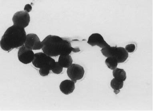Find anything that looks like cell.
<instances>
[{
    "label": "cell",
    "instance_id": "6da1fadb",
    "mask_svg": "<svg viewBox=\"0 0 153 111\" xmlns=\"http://www.w3.org/2000/svg\"><path fill=\"white\" fill-rule=\"evenodd\" d=\"M27 35L24 28L13 25L5 32L1 40V48L10 52L15 48L23 46L26 40Z\"/></svg>",
    "mask_w": 153,
    "mask_h": 111
},
{
    "label": "cell",
    "instance_id": "7a4b0ae2",
    "mask_svg": "<svg viewBox=\"0 0 153 111\" xmlns=\"http://www.w3.org/2000/svg\"><path fill=\"white\" fill-rule=\"evenodd\" d=\"M64 40L56 35H49L42 42L43 53L51 57L60 55L63 51Z\"/></svg>",
    "mask_w": 153,
    "mask_h": 111
},
{
    "label": "cell",
    "instance_id": "3957f363",
    "mask_svg": "<svg viewBox=\"0 0 153 111\" xmlns=\"http://www.w3.org/2000/svg\"><path fill=\"white\" fill-rule=\"evenodd\" d=\"M33 65L39 69H47L51 71L55 67L56 62L51 57L44 53L39 52L35 54L32 61Z\"/></svg>",
    "mask_w": 153,
    "mask_h": 111
},
{
    "label": "cell",
    "instance_id": "277c9868",
    "mask_svg": "<svg viewBox=\"0 0 153 111\" xmlns=\"http://www.w3.org/2000/svg\"><path fill=\"white\" fill-rule=\"evenodd\" d=\"M67 74L71 80L76 83L77 80H81L84 76V68L80 65L72 64L67 69Z\"/></svg>",
    "mask_w": 153,
    "mask_h": 111
},
{
    "label": "cell",
    "instance_id": "5b68a950",
    "mask_svg": "<svg viewBox=\"0 0 153 111\" xmlns=\"http://www.w3.org/2000/svg\"><path fill=\"white\" fill-rule=\"evenodd\" d=\"M13 25L25 28L29 25L30 16L29 13L25 11H20L15 13L12 18Z\"/></svg>",
    "mask_w": 153,
    "mask_h": 111
},
{
    "label": "cell",
    "instance_id": "8992f818",
    "mask_svg": "<svg viewBox=\"0 0 153 111\" xmlns=\"http://www.w3.org/2000/svg\"><path fill=\"white\" fill-rule=\"evenodd\" d=\"M19 61L25 64L32 62L35 57V54L32 50L28 49L24 45L19 49L18 53Z\"/></svg>",
    "mask_w": 153,
    "mask_h": 111
},
{
    "label": "cell",
    "instance_id": "52a82bcc",
    "mask_svg": "<svg viewBox=\"0 0 153 111\" xmlns=\"http://www.w3.org/2000/svg\"><path fill=\"white\" fill-rule=\"evenodd\" d=\"M88 43L92 46L97 45L102 49L110 46L105 41L102 35L99 34H92L88 39Z\"/></svg>",
    "mask_w": 153,
    "mask_h": 111
},
{
    "label": "cell",
    "instance_id": "ba28073f",
    "mask_svg": "<svg viewBox=\"0 0 153 111\" xmlns=\"http://www.w3.org/2000/svg\"><path fill=\"white\" fill-rule=\"evenodd\" d=\"M128 55V53L124 48L115 46L114 47L111 57L115 58L118 63H122L127 60Z\"/></svg>",
    "mask_w": 153,
    "mask_h": 111
},
{
    "label": "cell",
    "instance_id": "9c48e42d",
    "mask_svg": "<svg viewBox=\"0 0 153 111\" xmlns=\"http://www.w3.org/2000/svg\"><path fill=\"white\" fill-rule=\"evenodd\" d=\"M60 89L63 94L69 95L74 92L75 89V83L72 80H65L61 82Z\"/></svg>",
    "mask_w": 153,
    "mask_h": 111
},
{
    "label": "cell",
    "instance_id": "30bf717a",
    "mask_svg": "<svg viewBox=\"0 0 153 111\" xmlns=\"http://www.w3.org/2000/svg\"><path fill=\"white\" fill-rule=\"evenodd\" d=\"M40 39L36 34H30L27 35L26 40L25 43V45L28 49L33 50L34 44L37 40Z\"/></svg>",
    "mask_w": 153,
    "mask_h": 111
},
{
    "label": "cell",
    "instance_id": "8fae6325",
    "mask_svg": "<svg viewBox=\"0 0 153 111\" xmlns=\"http://www.w3.org/2000/svg\"><path fill=\"white\" fill-rule=\"evenodd\" d=\"M58 62L63 68H68L72 64L73 59L69 55H60Z\"/></svg>",
    "mask_w": 153,
    "mask_h": 111
},
{
    "label": "cell",
    "instance_id": "7c38bea8",
    "mask_svg": "<svg viewBox=\"0 0 153 111\" xmlns=\"http://www.w3.org/2000/svg\"><path fill=\"white\" fill-rule=\"evenodd\" d=\"M124 82L122 80L114 78L111 81V87L114 89V92L117 94L120 92V89L123 88Z\"/></svg>",
    "mask_w": 153,
    "mask_h": 111
},
{
    "label": "cell",
    "instance_id": "4fadbf2b",
    "mask_svg": "<svg viewBox=\"0 0 153 111\" xmlns=\"http://www.w3.org/2000/svg\"><path fill=\"white\" fill-rule=\"evenodd\" d=\"M113 75L115 78L123 81H125L127 78L126 74L124 69L118 68L113 70Z\"/></svg>",
    "mask_w": 153,
    "mask_h": 111
},
{
    "label": "cell",
    "instance_id": "5bb4252c",
    "mask_svg": "<svg viewBox=\"0 0 153 111\" xmlns=\"http://www.w3.org/2000/svg\"><path fill=\"white\" fill-rule=\"evenodd\" d=\"M105 63L109 69L114 70L117 68L118 63L115 58L111 57L107 58L105 60Z\"/></svg>",
    "mask_w": 153,
    "mask_h": 111
},
{
    "label": "cell",
    "instance_id": "9a60e30c",
    "mask_svg": "<svg viewBox=\"0 0 153 111\" xmlns=\"http://www.w3.org/2000/svg\"><path fill=\"white\" fill-rule=\"evenodd\" d=\"M113 47L109 46L102 48L101 51L105 57L107 58L111 57L112 53Z\"/></svg>",
    "mask_w": 153,
    "mask_h": 111
},
{
    "label": "cell",
    "instance_id": "2e32d148",
    "mask_svg": "<svg viewBox=\"0 0 153 111\" xmlns=\"http://www.w3.org/2000/svg\"><path fill=\"white\" fill-rule=\"evenodd\" d=\"M63 68L59 63L58 62H56L55 67L52 69V71L54 74H59L62 73L63 71Z\"/></svg>",
    "mask_w": 153,
    "mask_h": 111
},
{
    "label": "cell",
    "instance_id": "e0dca14e",
    "mask_svg": "<svg viewBox=\"0 0 153 111\" xmlns=\"http://www.w3.org/2000/svg\"><path fill=\"white\" fill-rule=\"evenodd\" d=\"M136 49V45L134 44H130L126 46L125 49L128 53H132Z\"/></svg>",
    "mask_w": 153,
    "mask_h": 111
},
{
    "label": "cell",
    "instance_id": "ac0fdd59",
    "mask_svg": "<svg viewBox=\"0 0 153 111\" xmlns=\"http://www.w3.org/2000/svg\"><path fill=\"white\" fill-rule=\"evenodd\" d=\"M42 49V42H41L40 39L37 40L35 42V44H34L33 48V50H40Z\"/></svg>",
    "mask_w": 153,
    "mask_h": 111
},
{
    "label": "cell",
    "instance_id": "d6986e66",
    "mask_svg": "<svg viewBox=\"0 0 153 111\" xmlns=\"http://www.w3.org/2000/svg\"><path fill=\"white\" fill-rule=\"evenodd\" d=\"M50 73V70L47 69H40L39 70L40 75L42 76H48Z\"/></svg>",
    "mask_w": 153,
    "mask_h": 111
},
{
    "label": "cell",
    "instance_id": "ffe728a7",
    "mask_svg": "<svg viewBox=\"0 0 153 111\" xmlns=\"http://www.w3.org/2000/svg\"><path fill=\"white\" fill-rule=\"evenodd\" d=\"M32 6L30 4H27L25 6L24 8V11L26 12L29 13L32 10Z\"/></svg>",
    "mask_w": 153,
    "mask_h": 111
}]
</instances>
